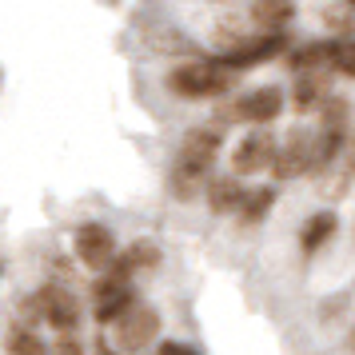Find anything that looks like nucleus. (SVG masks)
<instances>
[{"label":"nucleus","mask_w":355,"mask_h":355,"mask_svg":"<svg viewBox=\"0 0 355 355\" xmlns=\"http://www.w3.org/2000/svg\"><path fill=\"white\" fill-rule=\"evenodd\" d=\"M49 355H84V347H80V339L72 336V331H60V339L52 343Z\"/></svg>","instance_id":"nucleus-18"},{"label":"nucleus","mask_w":355,"mask_h":355,"mask_svg":"<svg viewBox=\"0 0 355 355\" xmlns=\"http://www.w3.org/2000/svg\"><path fill=\"white\" fill-rule=\"evenodd\" d=\"M347 4H352V8H355V0H347Z\"/></svg>","instance_id":"nucleus-20"},{"label":"nucleus","mask_w":355,"mask_h":355,"mask_svg":"<svg viewBox=\"0 0 355 355\" xmlns=\"http://www.w3.org/2000/svg\"><path fill=\"white\" fill-rule=\"evenodd\" d=\"M156 263H160V248H156L152 240H136L124 256H112V263H108L104 272L120 275V279H132L136 272H152Z\"/></svg>","instance_id":"nucleus-10"},{"label":"nucleus","mask_w":355,"mask_h":355,"mask_svg":"<svg viewBox=\"0 0 355 355\" xmlns=\"http://www.w3.org/2000/svg\"><path fill=\"white\" fill-rule=\"evenodd\" d=\"M232 84H236V72L220 60H192L168 72V88L184 100H216L232 92Z\"/></svg>","instance_id":"nucleus-2"},{"label":"nucleus","mask_w":355,"mask_h":355,"mask_svg":"<svg viewBox=\"0 0 355 355\" xmlns=\"http://www.w3.org/2000/svg\"><path fill=\"white\" fill-rule=\"evenodd\" d=\"M132 304H136V295H132L128 279H120V275L96 279V288H92V311H96L100 323H116Z\"/></svg>","instance_id":"nucleus-8"},{"label":"nucleus","mask_w":355,"mask_h":355,"mask_svg":"<svg viewBox=\"0 0 355 355\" xmlns=\"http://www.w3.org/2000/svg\"><path fill=\"white\" fill-rule=\"evenodd\" d=\"M279 112H284V92L275 84H268V88H252L240 100L224 104L220 120H227V124H272Z\"/></svg>","instance_id":"nucleus-3"},{"label":"nucleus","mask_w":355,"mask_h":355,"mask_svg":"<svg viewBox=\"0 0 355 355\" xmlns=\"http://www.w3.org/2000/svg\"><path fill=\"white\" fill-rule=\"evenodd\" d=\"M272 172H275V180H291V176H304V172H315V136L304 128H295L288 136V144L275 148Z\"/></svg>","instance_id":"nucleus-5"},{"label":"nucleus","mask_w":355,"mask_h":355,"mask_svg":"<svg viewBox=\"0 0 355 355\" xmlns=\"http://www.w3.org/2000/svg\"><path fill=\"white\" fill-rule=\"evenodd\" d=\"M8 355H49V347L36 339V331L12 327V331H8Z\"/></svg>","instance_id":"nucleus-17"},{"label":"nucleus","mask_w":355,"mask_h":355,"mask_svg":"<svg viewBox=\"0 0 355 355\" xmlns=\"http://www.w3.org/2000/svg\"><path fill=\"white\" fill-rule=\"evenodd\" d=\"M76 256H80L84 268H92V272H104L116 256V236L108 232L104 224H80L76 227Z\"/></svg>","instance_id":"nucleus-7"},{"label":"nucleus","mask_w":355,"mask_h":355,"mask_svg":"<svg viewBox=\"0 0 355 355\" xmlns=\"http://www.w3.org/2000/svg\"><path fill=\"white\" fill-rule=\"evenodd\" d=\"M156 355H200L196 347H188V343H176V339H168V343H160V352Z\"/></svg>","instance_id":"nucleus-19"},{"label":"nucleus","mask_w":355,"mask_h":355,"mask_svg":"<svg viewBox=\"0 0 355 355\" xmlns=\"http://www.w3.org/2000/svg\"><path fill=\"white\" fill-rule=\"evenodd\" d=\"M275 136L272 132H248L236 152H232V172L236 176H256L263 168H272V156H275Z\"/></svg>","instance_id":"nucleus-6"},{"label":"nucleus","mask_w":355,"mask_h":355,"mask_svg":"<svg viewBox=\"0 0 355 355\" xmlns=\"http://www.w3.org/2000/svg\"><path fill=\"white\" fill-rule=\"evenodd\" d=\"M36 295H40V315H44V323H52L56 331H76V323H80V304H76L72 291L49 284V288H40Z\"/></svg>","instance_id":"nucleus-9"},{"label":"nucleus","mask_w":355,"mask_h":355,"mask_svg":"<svg viewBox=\"0 0 355 355\" xmlns=\"http://www.w3.org/2000/svg\"><path fill=\"white\" fill-rule=\"evenodd\" d=\"M243 192H248V188L240 184V176H216V180H208V208L216 211V216L240 211Z\"/></svg>","instance_id":"nucleus-12"},{"label":"nucleus","mask_w":355,"mask_h":355,"mask_svg":"<svg viewBox=\"0 0 355 355\" xmlns=\"http://www.w3.org/2000/svg\"><path fill=\"white\" fill-rule=\"evenodd\" d=\"M336 227H339L336 211H315V216L304 224V232H300V248H304V256H315L323 243L336 236Z\"/></svg>","instance_id":"nucleus-13"},{"label":"nucleus","mask_w":355,"mask_h":355,"mask_svg":"<svg viewBox=\"0 0 355 355\" xmlns=\"http://www.w3.org/2000/svg\"><path fill=\"white\" fill-rule=\"evenodd\" d=\"M352 168H355V160H352Z\"/></svg>","instance_id":"nucleus-21"},{"label":"nucleus","mask_w":355,"mask_h":355,"mask_svg":"<svg viewBox=\"0 0 355 355\" xmlns=\"http://www.w3.org/2000/svg\"><path fill=\"white\" fill-rule=\"evenodd\" d=\"M327 76H331V72H323V68H307V72H295V92H291V104H295L300 112H311V108H320L323 100L331 96V92H327Z\"/></svg>","instance_id":"nucleus-11"},{"label":"nucleus","mask_w":355,"mask_h":355,"mask_svg":"<svg viewBox=\"0 0 355 355\" xmlns=\"http://www.w3.org/2000/svg\"><path fill=\"white\" fill-rule=\"evenodd\" d=\"M327 72L355 80V40H327Z\"/></svg>","instance_id":"nucleus-16"},{"label":"nucleus","mask_w":355,"mask_h":355,"mask_svg":"<svg viewBox=\"0 0 355 355\" xmlns=\"http://www.w3.org/2000/svg\"><path fill=\"white\" fill-rule=\"evenodd\" d=\"M275 204V188H256V192H243V204H240V220L243 224H259Z\"/></svg>","instance_id":"nucleus-15"},{"label":"nucleus","mask_w":355,"mask_h":355,"mask_svg":"<svg viewBox=\"0 0 355 355\" xmlns=\"http://www.w3.org/2000/svg\"><path fill=\"white\" fill-rule=\"evenodd\" d=\"M220 148H224V132L220 128H192L184 136L176 164H172V192H176V200H192L208 184V172L216 164V156H220Z\"/></svg>","instance_id":"nucleus-1"},{"label":"nucleus","mask_w":355,"mask_h":355,"mask_svg":"<svg viewBox=\"0 0 355 355\" xmlns=\"http://www.w3.org/2000/svg\"><path fill=\"white\" fill-rule=\"evenodd\" d=\"M156 336H160V315H156V307H148V304H132L116 320V347L128 352V355L144 352Z\"/></svg>","instance_id":"nucleus-4"},{"label":"nucleus","mask_w":355,"mask_h":355,"mask_svg":"<svg viewBox=\"0 0 355 355\" xmlns=\"http://www.w3.org/2000/svg\"><path fill=\"white\" fill-rule=\"evenodd\" d=\"M291 12H295V8H291L288 0H259L256 8H252V20H256L263 33H284Z\"/></svg>","instance_id":"nucleus-14"}]
</instances>
